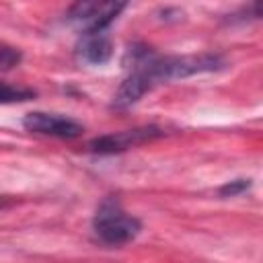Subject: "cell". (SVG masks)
Here are the masks:
<instances>
[{
  "instance_id": "obj_5",
  "label": "cell",
  "mask_w": 263,
  "mask_h": 263,
  "mask_svg": "<svg viewBox=\"0 0 263 263\" xmlns=\"http://www.w3.org/2000/svg\"><path fill=\"white\" fill-rule=\"evenodd\" d=\"M23 127L27 132L33 134H41V136H51V138H78L84 127L82 123H78L72 117H64V115H55V113H45V111H31L25 115L23 119Z\"/></svg>"
},
{
  "instance_id": "obj_9",
  "label": "cell",
  "mask_w": 263,
  "mask_h": 263,
  "mask_svg": "<svg viewBox=\"0 0 263 263\" xmlns=\"http://www.w3.org/2000/svg\"><path fill=\"white\" fill-rule=\"evenodd\" d=\"M249 187H251V179H234V181L222 185V187L218 189V195H220V197H234V195L245 193Z\"/></svg>"
},
{
  "instance_id": "obj_7",
  "label": "cell",
  "mask_w": 263,
  "mask_h": 263,
  "mask_svg": "<svg viewBox=\"0 0 263 263\" xmlns=\"http://www.w3.org/2000/svg\"><path fill=\"white\" fill-rule=\"evenodd\" d=\"M35 90L33 88H25V86H12L8 82H0V105H10V103H25L35 99Z\"/></svg>"
},
{
  "instance_id": "obj_8",
  "label": "cell",
  "mask_w": 263,
  "mask_h": 263,
  "mask_svg": "<svg viewBox=\"0 0 263 263\" xmlns=\"http://www.w3.org/2000/svg\"><path fill=\"white\" fill-rule=\"evenodd\" d=\"M21 60H23L21 49H16V47L0 41V70H10V68L18 66Z\"/></svg>"
},
{
  "instance_id": "obj_1",
  "label": "cell",
  "mask_w": 263,
  "mask_h": 263,
  "mask_svg": "<svg viewBox=\"0 0 263 263\" xmlns=\"http://www.w3.org/2000/svg\"><path fill=\"white\" fill-rule=\"evenodd\" d=\"M142 230V222L121 208V201L113 195L105 197L92 218V232L99 242L107 247H121L132 242Z\"/></svg>"
},
{
  "instance_id": "obj_4",
  "label": "cell",
  "mask_w": 263,
  "mask_h": 263,
  "mask_svg": "<svg viewBox=\"0 0 263 263\" xmlns=\"http://www.w3.org/2000/svg\"><path fill=\"white\" fill-rule=\"evenodd\" d=\"M160 136H164V132L160 127H154V125L136 127V129H125V132H117V134L99 136V138L88 142V150L92 154H117V152H123L127 148H134L138 144L156 140Z\"/></svg>"
},
{
  "instance_id": "obj_6",
  "label": "cell",
  "mask_w": 263,
  "mask_h": 263,
  "mask_svg": "<svg viewBox=\"0 0 263 263\" xmlns=\"http://www.w3.org/2000/svg\"><path fill=\"white\" fill-rule=\"evenodd\" d=\"M76 55L78 60L92 64V66H103L111 60L113 55V43L107 31H86L80 33V39L76 43Z\"/></svg>"
},
{
  "instance_id": "obj_3",
  "label": "cell",
  "mask_w": 263,
  "mask_h": 263,
  "mask_svg": "<svg viewBox=\"0 0 263 263\" xmlns=\"http://www.w3.org/2000/svg\"><path fill=\"white\" fill-rule=\"evenodd\" d=\"M125 8V2H76L70 6L66 18L86 31H107L111 23Z\"/></svg>"
},
{
  "instance_id": "obj_2",
  "label": "cell",
  "mask_w": 263,
  "mask_h": 263,
  "mask_svg": "<svg viewBox=\"0 0 263 263\" xmlns=\"http://www.w3.org/2000/svg\"><path fill=\"white\" fill-rule=\"evenodd\" d=\"M148 74L154 84L162 80L189 78L195 74L218 72L224 68V58L218 53H193V55H158L154 53L148 62Z\"/></svg>"
}]
</instances>
